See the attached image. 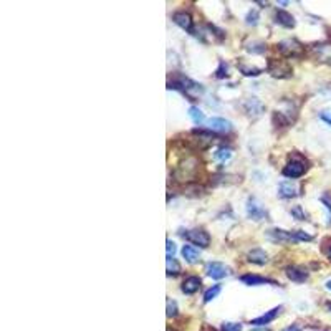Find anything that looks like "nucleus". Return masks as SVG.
I'll list each match as a JSON object with an SVG mask.
<instances>
[{"instance_id": "nucleus-6", "label": "nucleus", "mask_w": 331, "mask_h": 331, "mask_svg": "<svg viewBox=\"0 0 331 331\" xmlns=\"http://www.w3.org/2000/svg\"><path fill=\"white\" fill-rule=\"evenodd\" d=\"M245 211H247L248 219H252L255 222H260V220H264V219L269 217V214H267V211H265V207L262 206V204L258 202L255 197H248L247 199Z\"/></svg>"}, {"instance_id": "nucleus-39", "label": "nucleus", "mask_w": 331, "mask_h": 331, "mask_svg": "<svg viewBox=\"0 0 331 331\" xmlns=\"http://www.w3.org/2000/svg\"><path fill=\"white\" fill-rule=\"evenodd\" d=\"M328 310L331 311V303H328Z\"/></svg>"}, {"instance_id": "nucleus-25", "label": "nucleus", "mask_w": 331, "mask_h": 331, "mask_svg": "<svg viewBox=\"0 0 331 331\" xmlns=\"http://www.w3.org/2000/svg\"><path fill=\"white\" fill-rule=\"evenodd\" d=\"M290 214H292L293 219H297V220H308V214L301 206H293L290 209Z\"/></svg>"}, {"instance_id": "nucleus-32", "label": "nucleus", "mask_w": 331, "mask_h": 331, "mask_svg": "<svg viewBox=\"0 0 331 331\" xmlns=\"http://www.w3.org/2000/svg\"><path fill=\"white\" fill-rule=\"evenodd\" d=\"M166 252H167V257H169V258H174V253H176V243L172 242L171 239H167V242H166Z\"/></svg>"}, {"instance_id": "nucleus-12", "label": "nucleus", "mask_w": 331, "mask_h": 331, "mask_svg": "<svg viewBox=\"0 0 331 331\" xmlns=\"http://www.w3.org/2000/svg\"><path fill=\"white\" fill-rule=\"evenodd\" d=\"M240 282L248 285V287H258V285H278V282L273 278H267V276H260L255 273L240 275Z\"/></svg>"}, {"instance_id": "nucleus-36", "label": "nucleus", "mask_w": 331, "mask_h": 331, "mask_svg": "<svg viewBox=\"0 0 331 331\" xmlns=\"http://www.w3.org/2000/svg\"><path fill=\"white\" fill-rule=\"evenodd\" d=\"M283 331H301V328L297 325H292V326H288V328H285Z\"/></svg>"}, {"instance_id": "nucleus-11", "label": "nucleus", "mask_w": 331, "mask_h": 331, "mask_svg": "<svg viewBox=\"0 0 331 331\" xmlns=\"http://www.w3.org/2000/svg\"><path fill=\"white\" fill-rule=\"evenodd\" d=\"M267 237H269L271 242H298L297 235H295V230L288 232V230H283V229H270L267 230Z\"/></svg>"}, {"instance_id": "nucleus-26", "label": "nucleus", "mask_w": 331, "mask_h": 331, "mask_svg": "<svg viewBox=\"0 0 331 331\" xmlns=\"http://www.w3.org/2000/svg\"><path fill=\"white\" fill-rule=\"evenodd\" d=\"M219 293H220V285H212V287L204 293V303L212 301L214 298H217V295Z\"/></svg>"}, {"instance_id": "nucleus-31", "label": "nucleus", "mask_w": 331, "mask_h": 331, "mask_svg": "<svg viewBox=\"0 0 331 331\" xmlns=\"http://www.w3.org/2000/svg\"><path fill=\"white\" fill-rule=\"evenodd\" d=\"M222 331H242V325L240 323H224L222 325Z\"/></svg>"}, {"instance_id": "nucleus-16", "label": "nucleus", "mask_w": 331, "mask_h": 331, "mask_svg": "<svg viewBox=\"0 0 331 331\" xmlns=\"http://www.w3.org/2000/svg\"><path fill=\"white\" fill-rule=\"evenodd\" d=\"M201 278L196 275H190L187 278L184 280L182 285H181V290H182V293L185 295H194L199 292V288H201Z\"/></svg>"}, {"instance_id": "nucleus-19", "label": "nucleus", "mask_w": 331, "mask_h": 331, "mask_svg": "<svg viewBox=\"0 0 331 331\" xmlns=\"http://www.w3.org/2000/svg\"><path fill=\"white\" fill-rule=\"evenodd\" d=\"M243 108H245V111L248 113V115H253V116L262 115V111L265 110V106L262 104V101L257 98H248L247 101L243 103Z\"/></svg>"}, {"instance_id": "nucleus-7", "label": "nucleus", "mask_w": 331, "mask_h": 331, "mask_svg": "<svg viewBox=\"0 0 331 331\" xmlns=\"http://www.w3.org/2000/svg\"><path fill=\"white\" fill-rule=\"evenodd\" d=\"M269 73L275 78H288V76L293 75V70L288 63L285 61H278V60H270L269 61Z\"/></svg>"}, {"instance_id": "nucleus-3", "label": "nucleus", "mask_w": 331, "mask_h": 331, "mask_svg": "<svg viewBox=\"0 0 331 331\" xmlns=\"http://www.w3.org/2000/svg\"><path fill=\"white\" fill-rule=\"evenodd\" d=\"M276 50L287 58H300L303 55V45L295 38L283 40L276 45Z\"/></svg>"}, {"instance_id": "nucleus-17", "label": "nucleus", "mask_w": 331, "mask_h": 331, "mask_svg": "<svg viewBox=\"0 0 331 331\" xmlns=\"http://www.w3.org/2000/svg\"><path fill=\"white\" fill-rule=\"evenodd\" d=\"M278 196L282 199H293L298 196V187L292 181H283L278 184Z\"/></svg>"}, {"instance_id": "nucleus-1", "label": "nucleus", "mask_w": 331, "mask_h": 331, "mask_svg": "<svg viewBox=\"0 0 331 331\" xmlns=\"http://www.w3.org/2000/svg\"><path fill=\"white\" fill-rule=\"evenodd\" d=\"M167 90H179V91H182L190 101H194L197 96H201L204 93V86L201 83H197V81L190 80L184 75H176L174 78L169 80Z\"/></svg>"}, {"instance_id": "nucleus-15", "label": "nucleus", "mask_w": 331, "mask_h": 331, "mask_svg": "<svg viewBox=\"0 0 331 331\" xmlns=\"http://www.w3.org/2000/svg\"><path fill=\"white\" fill-rule=\"evenodd\" d=\"M283 310V306H275V308H271L270 311H267L265 315H262V316H258V318H253V320H250V325H255V326H262V325H269V323H271L276 316L280 315V311Z\"/></svg>"}, {"instance_id": "nucleus-21", "label": "nucleus", "mask_w": 331, "mask_h": 331, "mask_svg": "<svg viewBox=\"0 0 331 331\" xmlns=\"http://www.w3.org/2000/svg\"><path fill=\"white\" fill-rule=\"evenodd\" d=\"M166 271H167V276H178L181 273L179 262L176 260V258H169V257H167V260H166Z\"/></svg>"}, {"instance_id": "nucleus-2", "label": "nucleus", "mask_w": 331, "mask_h": 331, "mask_svg": "<svg viewBox=\"0 0 331 331\" xmlns=\"http://www.w3.org/2000/svg\"><path fill=\"white\" fill-rule=\"evenodd\" d=\"M197 171H199V161L194 159V157H187V159L182 161L176 167L174 178L178 181H194L197 176Z\"/></svg>"}, {"instance_id": "nucleus-34", "label": "nucleus", "mask_w": 331, "mask_h": 331, "mask_svg": "<svg viewBox=\"0 0 331 331\" xmlns=\"http://www.w3.org/2000/svg\"><path fill=\"white\" fill-rule=\"evenodd\" d=\"M320 118L325 121L326 124H330V126H331V110H323V111H320Z\"/></svg>"}, {"instance_id": "nucleus-35", "label": "nucleus", "mask_w": 331, "mask_h": 331, "mask_svg": "<svg viewBox=\"0 0 331 331\" xmlns=\"http://www.w3.org/2000/svg\"><path fill=\"white\" fill-rule=\"evenodd\" d=\"M321 202L325 204V207H326V211H328V214H330V225H331V202L328 201V199H326V196H323L320 199Z\"/></svg>"}, {"instance_id": "nucleus-29", "label": "nucleus", "mask_w": 331, "mask_h": 331, "mask_svg": "<svg viewBox=\"0 0 331 331\" xmlns=\"http://www.w3.org/2000/svg\"><path fill=\"white\" fill-rule=\"evenodd\" d=\"M321 252H323L325 257L331 262V237H326L321 240Z\"/></svg>"}, {"instance_id": "nucleus-33", "label": "nucleus", "mask_w": 331, "mask_h": 331, "mask_svg": "<svg viewBox=\"0 0 331 331\" xmlns=\"http://www.w3.org/2000/svg\"><path fill=\"white\" fill-rule=\"evenodd\" d=\"M215 76L217 78H225V76H227V65H225L224 61H220V65L215 71Z\"/></svg>"}, {"instance_id": "nucleus-13", "label": "nucleus", "mask_w": 331, "mask_h": 331, "mask_svg": "<svg viewBox=\"0 0 331 331\" xmlns=\"http://www.w3.org/2000/svg\"><path fill=\"white\" fill-rule=\"evenodd\" d=\"M206 273L214 280H222L229 275V269L220 262H209L206 265Z\"/></svg>"}, {"instance_id": "nucleus-37", "label": "nucleus", "mask_w": 331, "mask_h": 331, "mask_svg": "<svg viewBox=\"0 0 331 331\" xmlns=\"http://www.w3.org/2000/svg\"><path fill=\"white\" fill-rule=\"evenodd\" d=\"M325 287H326V288H328V290H330V292H331V280H326Z\"/></svg>"}, {"instance_id": "nucleus-23", "label": "nucleus", "mask_w": 331, "mask_h": 331, "mask_svg": "<svg viewBox=\"0 0 331 331\" xmlns=\"http://www.w3.org/2000/svg\"><path fill=\"white\" fill-rule=\"evenodd\" d=\"M245 50L248 53H264L267 47L264 42H260V40H252V42L245 43Z\"/></svg>"}, {"instance_id": "nucleus-22", "label": "nucleus", "mask_w": 331, "mask_h": 331, "mask_svg": "<svg viewBox=\"0 0 331 331\" xmlns=\"http://www.w3.org/2000/svg\"><path fill=\"white\" fill-rule=\"evenodd\" d=\"M189 118L192 120L194 124H199V126H201L204 123V120H206V116H204L202 110H199L197 106H190L189 108Z\"/></svg>"}, {"instance_id": "nucleus-30", "label": "nucleus", "mask_w": 331, "mask_h": 331, "mask_svg": "<svg viewBox=\"0 0 331 331\" xmlns=\"http://www.w3.org/2000/svg\"><path fill=\"white\" fill-rule=\"evenodd\" d=\"M167 316H169V318L178 316V303L174 300H167Z\"/></svg>"}, {"instance_id": "nucleus-38", "label": "nucleus", "mask_w": 331, "mask_h": 331, "mask_svg": "<svg viewBox=\"0 0 331 331\" xmlns=\"http://www.w3.org/2000/svg\"><path fill=\"white\" fill-rule=\"evenodd\" d=\"M250 331H270V330H265V328H252Z\"/></svg>"}, {"instance_id": "nucleus-8", "label": "nucleus", "mask_w": 331, "mask_h": 331, "mask_svg": "<svg viewBox=\"0 0 331 331\" xmlns=\"http://www.w3.org/2000/svg\"><path fill=\"white\" fill-rule=\"evenodd\" d=\"M285 275H287V278L290 280V282L303 283L308 280L310 271H308L305 267H300V265H288L287 269H285Z\"/></svg>"}, {"instance_id": "nucleus-27", "label": "nucleus", "mask_w": 331, "mask_h": 331, "mask_svg": "<svg viewBox=\"0 0 331 331\" xmlns=\"http://www.w3.org/2000/svg\"><path fill=\"white\" fill-rule=\"evenodd\" d=\"M240 73L245 76H258L262 73V68L255 66H247V65H240Z\"/></svg>"}, {"instance_id": "nucleus-5", "label": "nucleus", "mask_w": 331, "mask_h": 331, "mask_svg": "<svg viewBox=\"0 0 331 331\" xmlns=\"http://www.w3.org/2000/svg\"><path fill=\"white\" fill-rule=\"evenodd\" d=\"M306 169H308V166L305 164V161L298 159V157H293V159H290L287 164L283 166L282 174L288 179H298L305 174Z\"/></svg>"}, {"instance_id": "nucleus-14", "label": "nucleus", "mask_w": 331, "mask_h": 331, "mask_svg": "<svg viewBox=\"0 0 331 331\" xmlns=\"http://www.w3.org/2000/svg\"><path fill=\"white\" fill-rule=\"evenodd\" d=\"M247 262L248 264L262 267L269 262V253H267L264 248H252V250L247 253Z\"/></svg>"}, {"instance_id": "nucleus-20", "label": "nucleus", "mask_w": 331, "mask_h": 331, "mask_svg": "<svg viewBox=\"0 0 331 331\" xmlns=\"http://www.w3.org/2000/svg\"><path fill=\"white\" fill-rule=\"evenodd\" d=\"M181 253H182L184 260L187 262V264H196V262L199 260V257H201L199 250L196 247H192V245H184L182 250H181Z\"/></svg>"}, {"instance_id": "nucleus-4", "label": "nucleus", "mask_w": 331, "mask_h": 331, "mask_svg": "<svg viewBox=\"0 0 331 331\" xmlns=\"http://www.w3.org/2000/svg\"><path fill=\"white\" fill-rule=\"evenodd\" d=\"M181 235L189 240L192 245H199L201 248H207L211 245V235H209L204 229H190L185 232H181Z\"/></svg>"}, {"instance_id": "nucleus-10", "label": "nucleus", "mask_w": 331, "mask_h": 331, "mask_svg": "<svg viewBox=\"0 0 331 331\" xmlns=\"http://www.w3.org/2000/svg\"><path fill=\"white\" fill-rule=\"evenodd\" d=\"M207 128L209 131L215 134H222V133H230L232 131V123L225 118H211L207 121Z\"/></svg>"}, {"instance_id": "nucleus-18", "label": "nucleus", "mask_w": 331, "mask_h": 331, "mask_svg": "<svg viewBox=\"0 0 331 331\" xmlns=\"http://www.w3.org/2000/svg\"><path fill=\"white\" fill-rule=\"evenodd\" d=\"M275 22L278 25L285 27V29H293L297 25V20L292 13H288L287 10H276L275 12Z\"/></svg>"}, {"instance_id": "nucleus-24", "label": "nucleus", "mask_w": 331, "mask_h": 331, "mask_svg": "<svg viewBox=\"0 0 331 331\" xmlns=\"http://www.w3.org/2000/svg\"><path fill=\"white\" fill-rule=\"evenodd\" d=\"M230 157H232V149H229V148H219V149H215V152H214V159L215 161L225 162V161H229Z\"/></svg>"}, {"instance_id": "nucleus-28", "label": "nucleus", "mask_w": 331, "mask_h": 331, "mask_svg": "<svg viewBox=\"0 0 331 331\" xmlns=\"http://www.w3.org/2000/svg\"><path fill=\"white\" fill-rule=\"evenodd\" d=\"M258 20H260V15H258V12L255 10V8H252V10H248L247 17H245V24H247V25L255 27V25L258 24Z\"/></svg>"}, {"instance_id": "nucleus-9", "label": "nucleus", "mask_w": 331, "mask_h": 331, "mask_svg": "<svg viewBox=\"0 0 331 331\" xmlns=\"http://www.w3.org/2000/svg\"><path fill=\"white\" fill-rule=\"evenodd\" d=\"M172 22H174L178 27H181L182 30L189 31V33H194V20L189 12H185V10L174 12L172 13Z\"/></svg>"}]
</instances>
